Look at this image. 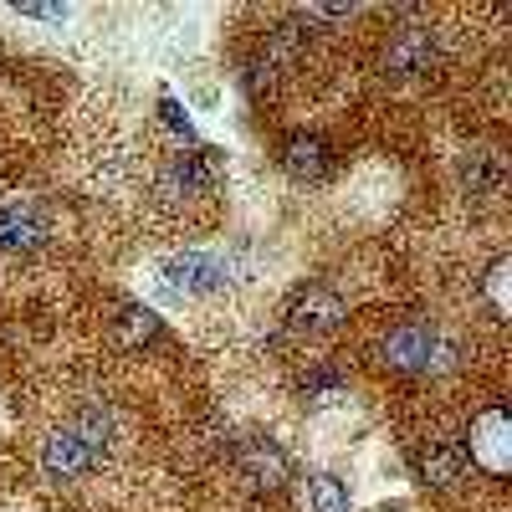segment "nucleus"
Instances as JSON below:
<instances>
[{
  "instance_id": "8",
  "label": "nucleus",
  "mask_w": 512,
  "mask_h": 512,
  "mask_svg": "<svg viewBox=\"0 0 512 512\" xmlns=\"http://www.w3.org/2000/svg\"><path fill=\"white\" fill-rule=\"evenodd\" d=\"M236 466H241L246 487H256V492H272V487H282V477H287V456H282L272 441H246L241 456H236Z\"/></svg>"
},
{
  "instance_id": "15",
  "label": "nucleus",
  "mask_w": 512,
  "mask_h": 512,
  "mask_svg": "<svg viewBox=\"0 0 512 512\" xmlns=\"http://www.w3.org/2000/svg\"><path fill=\"white\" fill-rule=\"evenodd\" d=\"M507 277H512V262H507V256H497L492 272H487V297H492V308H497V313H507V308H512V297H507Z\"/></svg>"
},
{
  "instance_id": "14",
  "label": "nucleus",
  "mask_w": 512,
  "mask_h": 512,
  "mask_svg": "<svg viewBox=\"0 0 512 512\" xmlns=\"http://www.w3.org/2000/svg\"><path fill=\"white\" fill-rule=\"evenodd\" d=\"M118 328H123V344H144V338H154V333H159V318H154L149 308H128Z\"/></svg>"
},
{
  "instance_id": "3",
  "label": "nucleus",
  "mask_w": 512,
  "mask_h": 512,
  "mask_svg": "<svg viewBox=\"0 0 512 512\" xmlns=\"http://www.w3.org/2000/svg\"><path fill=\"white\" fill-rule=\"evenodd\" d=\"M441 338L425 328V323H405L395 328L390 338H384V364H395V369H410V374H425V369H436L441 359Z\"/></svg>"
},
{
  "instance_id": "17",
  "label": "nucleus",
  "mask_w": 512,
  "mask_h": 512,
  "mask_svg": "<svg viewBox=\"0 0 512 512\" xmlns=\"http://www.w3.org/2000/svg\"><path fill=\"white\" fill-rule=\"evenodd\" d=\"M164 123L175 128V134H185V139H190V123L180 118V103H169V98H164Z\"/></svg>"
},
{
  "instance_id": "5",
  "label": "nucleus",
  "mask_w": 512,
  "mask_h": 512,
  "mask_svg": "<svg viewBox=\"0 0 512 512\" xmlns=\"http://www.w3.org/2000/svg\"><path fill=\"white\" fill-rule=\"evenodd\" d=\"M287 323L297 333H333L338 323H344V303H338V292L328 287H303V292H292V303H287Z\"/></svg>"
},
{
  "instance_id": "11",
  "label": "nucleus",
  "mask_w": 512,
  "mask_h": 512,
  "mask_svg": "<svg viewBox=\"0 0 512 512\" xmlns=\"http://www.w3.org/2000/svg\"><path fill=\"white\" fill-rule=\"evenodd\" d=\"M415 472H420V482H425V487H451V482L461 477V451H456L451 441H431V446H420Z\"/></svg>"
},
{
  "instance_id": "13",
  "label": "nucleus",
  "mask_w": 512,
  "mask_h": 512,
  "mask_svg": "<svg viewBox=\"0 0 512 512\" xmlns=\"http://www.w3.org/2000/svg\"><path fill=\"white\" fill-rule=\"evenodd\" d=\"M308 497H313V507H318V512H354V507H349V492L338 487L333 477H323V472H318V477H308Z\"/></svg>"
},
{
  "instance_id": "9",
  "label": "nucleus",
  "mask_w": 512,
  "mask_h": 512,
  "mask_svg": "<svg viewBox=\"0 0 512 512\" xmlns=\"http://www.w3.org/2000/svg\"><path fill=\"white\" fill-rule=\"evenodd\" d=\"M164 272H169V287L175 292H210V287L226 282V267L216 256H200V251H185L175 262H164Z\"/></svg>"
},
{
  "instance_id": "2",
  "label": "nucleus",
  "mask_w": 512,
  "mask_h": 512,
  "mask_svg": "<svg viewBox=\"0 0 512 512\" xmlns=\"http://www.w3.org/2000/svg\"><path fill=\"white\" fill-rule=\"evenodd\" d=\"M466 451H472V461L482 466V472L492 477H507L512 472V420L507 410H482L472 420V436H466Z\"/></svg>"
},
{
  "instance_id": "12",
  "label": "nucleus",
  "mask_w": 512,
  "mask_h": 512,
  "mask_svg": "<svg viewBox=\"0 0 512 512\" xmlns=\"http://www.w3.org/2000/svg\"><path fill=\"white\" fill-rule=\"evenodd\" d=\"M461 180L472 195H497L502 190V159L492 149H472L461 159Z\"/></svg>"
},
{
  "instance_id": "4",
  "label": "nucleus",
  "mask_w": 512,
  "mask_h": 512,
  "mask_svg": "<svg viewBox=\"0 0 512 512\" xmlns=\"http://www.w3.org/2000/svg\"><path fill=\"white\" fill-rule=\"evenodd\" d=\"M431 62H436L431 26H400L390 36V47H384V72H395V77H420V72H431Z\"/></svg>"
},
{
  "instance_id": "6",
  "label": "nucleus",
  "mask_w": 512,
  "mask_h": 512,
  "mask_svg": "<svg viewBox=\"0 0 512 512\" xmlns=\"http://www.w3.org/2000/svg\"><path fill=\"white\" fill-rule=\"evenodd\" d=\"M226 180V159L221 149H190L175 159V169H169V190H185V195H205L216 190Z\"/></svg>"
},
{
  "instance_id": "10",
  "label": "nucleus",
  "mask_w": 512,
  "mask_h": 512,
  "mask_svg": "<svg viewBox=\"0 0 512 512\" xmlns=\"http://www.w3.org/2000/svg\"><path fill=\"white\" fill-rule=\"evenodd\" d=\"M282 164H287V175L292 180H328V169H333V154H328V144L323 139H313V134H297V139H287L282 144Z\"/></svg>"
},
{
  "instance_id": "16",
  "label": "nucleus",
  "mask_w": 512,
  "mask_h": 512,
  "mask_svg": "<svg viewBox=\"0 0 512 512\" xmlns=\"http://www.w3.org/2000/svg\"><path fill=\"white\" fill-rule=\"evenodd\" d=\"M21 16H31V21H62L67 16V6H16Z\"/></svg>"
},
{
  "instance_id": "1",
  "label": "nucleus",
  "mask_w": 512,
  "mask_h": 512,
  "mask_svg": "<svg viewBox=\"0 0 512 512\" xmlns=\"http://www.w3.org/2000/svg\"><path fill=\"white\" fill-rule=\"evenodd\" d=\"M108 431H113V420L88 405V410H77V420L67 425V431H57L47 441V451H41V466L57 477V482H77V477H88L103 466L108 456Z\"/></svg>"
},
{
  "instance_id": "7",
  "label": "nucleus",
  "mask_w": 512,
  "mask_h": 512,
  "mask_svg": "<svg viewBox=\"0 0 512 512\" xmlns=\"http://www.w3.org/2000/svg\"><path fill=\"white\" fill-rule=\"evenodd\" d=\"M47 236V221L31 200H6L0 205V251H31Z\"/></svg>"
}]
</instances>
